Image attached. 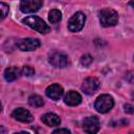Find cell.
Wrapping results in <instances>:
<instances>
[{
    "label": "cell",
    "instance_id": "7402d4cb",
    "mask_svg": "<svg viewBox=\"0 0 134 134\" xmlns=\"http://www.w3.org/2000/svg\"><path fill=\"white\" fill-rule=\"evenodd\" d=\"M62 132H64V133H70V131L68 130V129H57V130H54L53 131V133H62Z\"/></svg>",
    "mask_w": 134,
    "mask_h": 134
},
{
    "label": "cell",
    "instance_id": "e0dca14e",
    "mask_svg": "<svg viewBox=\"0 0 134 134\" xmlns=\"http://www.w3.org/2000/svg\"><path fill=\"white\" fill-rule=\"evenodd\" d=\"M92 61H93L92 57H91L90 54H88V53L82 55V58H81V64L84 65V66H86V67L90 66V64L92 63Z\"/></svg>",
    "mask_w": 134,
    "mask_h": 134
},
{
    "label": "cell",
    "instance_id": "2e32d148",
    "mask_svg": "<svg viewBox=\"0 0 134 134\" xmlns=\"http://www.w3.org/2000/svg\"><path fill=\"white\" fill-rule=\"evenodd\" d=\"M48 19L50 21V23H58L61 21L62 19V13L59 9H51L48 14Z\"/></svg>",
    "mask_w": 134,
    "mask_h": 134
},
{
    "label": "cell",
    "instance_id": "7a4b0ae2",
    "mask_svg": "<svg viewBox=\"0 0 134 134\" xmlns=\"http://www.w3.org/2000/svg\"><path fill=\"white\" fill-rule=\"evenodd\" d=\"M99 22L104 27L114 26L118 21V14L112 8H103L99 14Z\"/></svg>",
    "mask_w": 134,
    "mask_h": 134
},
{
    "label": "cell",
    "instance_id": "7c38bea8",
    "mask_svg": "<svg viewBox=\"0 0 134 134\" xmlns=\"http://www.w3.org/2000/svg\"><path fill=\"white\" fill-rule=\"evenodd\" d=\"M64 102L66 105L68 106H77L79 104H81L82 102V96L80 93L75 92V91H68L65 96H64Z\"/></svg>",
    "mask_w": 134,
    "mask_h": 134
},
{
    "label": "cell",
    "instance_id": "277c9868",
    "mask_svg": "<svg viewBox=\"0 0 134 134\" xmlns=\"http://www.w3.org/2000/svg\"><path fill=\"white\" fill-rule=\"evenodd\" d=\"M85 21H86V16L81 13V12H77L75 13L69 20L68 22V28L70 31H73V32H76V31H80L84 25H85Z\"/></svg>",
    "mask_w": 134,
    "mask_h": 134
},
{
    "label": "cell",
    "instance_id": "4fadbf2b",
    "mask_svg": "<svg viewBox=\"0 0 134 134\" xmlns=\"http://www.w3.org/2000/svg\"><path fill=\"white\" fill-rule=\"evenodd\" d=\"M41 119L46 126L49 127H57L61 124L60 117L54 113H46L41 117Z\"/></svg>",
    "mask_w": 134,
    "mask_h": 134
},
{
    "label": "cell",
    "instance_id": "ba28073f",
    "mask_svg": "<svg viewBox=\"0 0 134 134\" xmlns=\"http://www.w3.org/2000/svg\"><path fill=\"white\" fill-rule=\"evenodd\" d=\"M43 4L42 0H21L20 9L23 13H35L37 12Z\"/></svg>",
    "mask_w": 134,
    "mask_h": 134
},
{
    "label": "cell",
    "instance_id": "ffe728a7",
    "mask_svg": "<svg viewBox=\"0 0 134 134\" xmlns=\"http://www.w3.org/2000/svg\"><path fill=\"white\" fill-rule=\"evenodd\" d=\"M125 79H126V81L129 82L130 84H134V71H129V72H127Z\"/></svg>",
    "mask_w": 134,
    "mask_h": 134
},
{
    "label": "cell",
    "instance_id": "44dd1931",
    "mask_svg": "<svg viewBox=\"0 0 134 134\" xmlns=\"http://www.w3.org/2000/svg\"><path fill=\"white\" fill-rule=\"evenodd\" d=\"M125 108V112L126 113H129V114H133L134 113V106L131 105V104H126L124 106Z\"/></svg>",
    "mask_w": 134,
    "mask_h": 134
},
{
    "label": "cell",
    "instance_id": "8fae6325",
    "mask_svg": "<svg viewBox=\"0 0 134 134\" xmlns=\"http://www.w3.org/2000/svg\"><path fill=\"white\" fill-rule=\"evenodd\" d=\"M45 92H46V95L53 100H59L64 94V90L62 86H60L59 84H52L48 86Z\"/></svg>",
    "mask_w": 134,
    "mask_h": 134
},
{
    "label": "cell",
    "instance_id": "603a6c76",
    "mask_svg": "<svg viewBox=\"0 0 134 134\" xmlns=\"http://www.w3.org/2000/svg\"><path fill=\"white\" fill-rule=\"evenodd\" d=\"M130 5H131L132 7H134V0H131V2H130Z\"/></svg>",
    "mask_w": 134,
    "mask_h": 134
},
{
    "label": "cell",
    "instance_id": "3957f363",
    "mask_svg": "<svg viewBox=\"0 0 134 134\" xmlns=\"http://www.w3.org/2000/svg\"><path fill=\"white\" fill-rule=\"evenodd\" d=\"M113 106H114L113 97L109 94L99 95L94 103V107H95L96 111L99 113H107L108 111H110L113 108Z\"/></svg>",
    "mask_w": 134,
    "mask_h": 134
},
{
    "label": "cell",
    "instance_id": "5bb4252c",
    "mask_svg": "<svg viewBox=\"0 0 134 134\" xmlns=\"http://www.w3.org/2000/svg\"><path fill=\"white\" fill-rule=\"evenodd\" d=\"M21 73H22V69L16 67V66L8 67V68H6L5 71H4V79H5L7 82H13V81L17 80Z\"/></svg>",
    "mask_w": 134,
    "mask_h": 134
},
{
    "label": "cell",
    "instance_id": "5b68a950",
    "mask_svg": "<svg viewBox=\"0 0 134 134\" xmlns=\"http://www.w3.org/2000/svg\"><path fill=\"white\" fill-rule=\"evenodd\" d=\"M49 63L57 68H65L69 65V60L66 54L54 51L49 55Z\"/></svg>",
    "mask_w": 134,
    "mask_h": 134
},
{
    "label": "cell",
    "instance_id": "8992f818",
    "mask_svg": "<svg viewBox=\"0 0 134 134\" xmlns=\"http://www.w3.org/2000/svg\"><path fill=\"white\" fill-rule=\"evenodd\" d=\"M17 46L22 51H31V50H36L37 48H39L41 46V42L35 38H26V39H22L18 41Z\"/></svg>",
    "mask_w": 134,
    "mask_h": 134
},
{
    "label": "cell",
    "instance_id": "d6986e66",
    "mask_svg": "<svg viewBox=\"0 0 134 134\" xmlns=\"http://www.w3.org/2000/svg\"><path fill=\"white\" fill-rule=\"evenodd\" d=\"M0 6H1V10H2V15H1L2 17H1V18L4 19V18L7 16V14H8V9H9V8H8V5H6V4L3 3V2L0 4Z\"/></svg>",
    "mask_w": 134,
    "mask_h": 134
},
{
    "label": "cell",
    "instance_id": "ac0fdd59",
    "mask_svg": "<svg viewBox=\"0 0 134 134\" xmlns=\"http://www.w3.org/2000/svg\"><path fill=\"white\" fill-rule=\"evenodd\" d=\"M22 74L25 76H31L35 74V69L30 66H24L22 68Z\"/></svg>",
    "mask_w": 134,
    "mask_h": 134
},
{
    "label": "cell",
    "instance_id": "30bf717a",
    "mask_svg": "<svg viewBox=\"0 0 134 134\" xmlns=\"http://www.w3.org/2000/svg\"><path fill=\"white\" fill-rule=\"evenodd\" d=\"M12 116L19 120V121H22V122H30L32 121L34 117L32 115L30 114V112L24 108H17L14 110V112L12 113Z\"/></svg>",
    "mask_w": 134,
    "mask_h": 134
},
{
    "label": "cell",
    "instance_id": "cb8c5ba5",
    "mask_svg": "<svg viewBox=\"0 0 134 134\" xmlns=\"http://www.w3.org/2000/svg\"><path fill=\"white\" fill-rule=\"evenodd\" d=\"M132 98H133V99H134V92H133V93H132Z\"/></svg>",
    "mask_w": 134,
    "mask_h": 134
},
{
    "label": "cell",
    "instance_id": "52a82bcc",
    "mask_svg": "<svg viewBox=\"0 0 134 134\" xmlns=\"http://www.w3.org/2000/svg\"><path fill=\"white\" fill-rule=\"evenodd\" d=\"M99 85H100L99 81L96 77L90 76V77H87V79L84 80L81 89L84 93H86L88 95H91V94H93L97 91V89L99 88Z\"/></svg>",
    "mask_w": 134,
    "mask_h": 134
},
{
    "label": "cell",
    "instance_id": "9c48e42d",
    "mask_svg": "<svg viewBox=\"0 0 134 134\" xmlns=\"http://www.w3.org/2000/svg\"><path fill=\"white\" fill-rule=\"evenodd\" d=\"M83 129L87 133H96L99 130V120L96 116H88L83 120Z\"/></svg>",
    "mask_w": 134,
    "mask_h": 134
},
{
    "label": "cell",
    "instance_id": "6da1fadb",
    "mask_svg": "<svg viewBox=\"0 0 134 134\" xmlns=\"http://www.w3.org/2000/svg\"><path fill=\"white\" fill-rule=\"evenodd\" d=\"M22 22L26 25H28L30 28L39 31L40 34H48L50 31V27L41 19L39 18L38 16H28V17H25Z\"/></svg>",
    "mask_w": 134,
    "mask_h": 134
},
{
    "label": "cell",
    "instance_id": "9a60e30c",
    "mask_svg": "<svg viewBox=\"0 0 134 134\" xmlns=\"http://www.w3.org/2000/svg\"><path fill=\"white\" fill-rule=\"evenodd\" d=\"M28 103L31 107H35V108H38V107H41V106L44 105L43 98L40 95H37V94L30 95L29 98H28Z\"/></svg>",
    "mask_w": 134,
    "mask_h": 134
}]
</instances>
